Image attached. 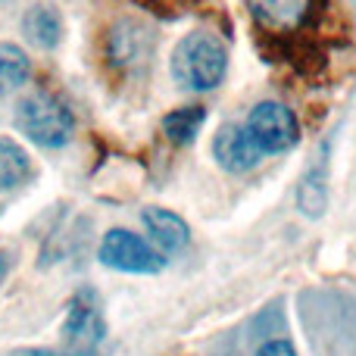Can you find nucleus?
<instances>
[{
	"label": "nucleus",
	"instance_id": "16",
	"mask_svg": "<svg viewBox=\"0 0 356 356\" xmlns=\"http://www.w3.org/2000/svg\"><path fill=\"white\" fill-rule=\"evenodd\" d=\"M10 266H13L10 253H6V250H0V284H3V282H6V275H10Z\"/></svg>",
	"mask_w": 356,
	"mask_h": 356
},
{
	"label": "nucleus",
	"instance_id": "15",
	"mask_svg": "<svg viewBox=\"0 0 356 356\" xmlns=\"http://www.w3.org/2000/svg\"><path fill=\"white\" fill-rule=\"evenodd\" d=\"M3 356H79L69 350H47V347H19V350H10Z\"/></svg>",
	"mask_w": 356,
	"mask_h": 356
},
{
	"label": "nucleus",
	"instance_id": "6",
	"mask_svg": "<svg viewBox=\"0 0 356 356\" xmlns=\"http://www.w3.org/2000/svg\"><path fill=\"white\" fill-rule=\"evenodd\" d=\"M213 156L216 163H219L225 172H250V169L259 166V160H263V150H259V144L250 138V131H247V125H238V122H228L222 125L219 131H216L213 138Z\"/></svg>",
	"mask_w": 356,
	"mask_h": 356
},
{
	"label": "nucleus",
	"instance_id": "10",
	"mask_svg": "<svg viewBox=\"0 0 356 356\" xmlns=\"http://www.w3.org/2000/svg\"><path fill=\"white\" fill-rule=\"evenodd\" d=\"M22 35H25V41L35 44V47L54 50L56 44H60V38H63L60 13H56L54 6H47V3L31 6V10L22 16Z\"/></svg>",
	"mask_w": 356,
	"mask_h": 356
},
{
	"label": "nucleus",
	"instance_id": "13",
	"mask_svg": "<svg viewBox=\"0 0 356 356\" xmlns=\"http://www.w3.org/2000/svg\"><path fill=\"white\" fill-rule=\"evenodd\" d=\"M203 122H207V110L203 106H178V110L163 116V131L172 144H191L200 135Z\"/></svg>",
	"mask_w": 356,
	"mask_h": 356
},
{
	"label": "nucleus",
	"instance_id": "2",
	"mask_svg": "<svg viewBox=\"0 0 356 356\" xmlns=\"http://www.w3.org/2000/svg\"><path fill=\"white\" fill-rule=\"evenodd\" d=\"M13 122H16L19 135H25L31 144L47 150L66 147L75 131L72 110L50 91H35L19 100L16 113H13Z\"/></svg>",
	"mask_w": 356,
	"mask_h": 356
},
{
	"label": "nucleus",
	"instance_id": "7",
	"mask_svg": "<svg viewBox=\"0 0 356 356\" xmlns=\"http://www.w3.org/2000/svg\"><path fill=\"white\" fill-rule=\"evenodd\" d=\"M257 25L272 35H291L313 13V0H247Z\"/></svg>",
	"mask_w": 356,
	"mask_h": 356
},
{
	"label": "nucleus",
	"instance_id": "4",
	"mask_svg": "<svg viewBox=\"0 0 356 356\" xmlns=\"http://www.w3.org/2000/svg\"><path fill=\"white\" fill-rule=\"evenodd\" d=\"M247 131L259 144L263 154H288L300 141V122L297 116L278 100H263L247 116Z\"/></svg>",
	"mask_w": 356,
	"mask_h": 356
},
{
	"label": "nucleus",
	"instance_id": "1",
	"mask_svg": "<svg viewBox=\"0 0 356 356\" xmlns=\"http://www.w3.org/2000/svg\"><path fill=\"white\" fill-rule=\"evenodd\" d=\"M169 72L188 91H213L228 72V50L216 35L191 31L172 47Z\"/></svg>",
	"mask_w": 356,
	"mask_h": 356
},
{
	"label": "nucleus",
	"instance_id": "5",
	"mask_svg": "<svg viewBox=\"0 0 356 356\" xmlns=\"http://www.w3.org/2000/svg\"><path fill=\"white\" fill-rule=\"evenodd\" d=\"M106 334L104 307L94 291H79L72 294L66 307V322H63V338H66V350L79 356H94L97 344Z\"/></svg>",
	"mask_w": 356,
	"mask_h": 356
},
{
	"label": "nucleus",
	"instance_id": "14",
	"mask_svg": "<svg viewBox=\"0 0 356 356\" xmlns=\"http://www.w3.org/2000/svg\"><path fill=\"white\" fill-rule=\"evenodd\" d=\"M257 356H297V350L288 344V341H269V344L259 347Z\"/></svg>",
	"mask_w": 356,
	"mask_h": 356
},
{
	"label": "nucleus",
	"instance_id": "11",
	"mask_svg": "<svg viewBox=\"0 0 356 356\" xmlns=\"http://www.w3.org/2000/svg\"><path fill=\"white\" fill-rule=\"evenodd\" d=\"M31 79V60L19 44L0 41V97L19 91Z\"/></svg>",
	"mask_w": 356,
	"mask_h": 356
},
{
	"label": "nucleus",
	"instance_id": "3",
	"mask_svg": "<svg viewBox=\"0 0 356 356\" xmlns=\"http://www.w3.org/2000/svg\"><path fill=\"white\" fill-rule=\"evenodd\" d=\"M97 259L106 269L131 272V275H156L166 266V257L129 228H110L97 247Z\"/></svg>",
	"mask_w": 356,
	"mask_h": 356
},
{
	"label": "nucleus",
	"instance_id": "8",
	"mask_svg": "<svg viewBox=\"0 0 356 356\" xmlns=\"http://www.w3.org/2000/svg\"><path fill=\"white\" fill-rule=\"evenodd\" d=\"M141 222H144L150 241L156 244V250H160L163 257H169V253H178V250H184V247H188L191 228H188V222H184L181 216L172 213V209L147 207L141 213Z\"/></svg>",
	"mask_w": 356,
	"mask_h": 356
},
{
	"label": "nucleus",
	"instance_id": "12",
	"mask_svg": "<svg viewBox=\"0 0 356 356\" xmlns=\"http://www.w3.org/2000/svg\"><path fill=\"white\" fill-rule=\"evenodd\" d=\"M31 178V156L13 138H0V191H13Z\"/></svg>",
	"mask_w": 356,
	"mask_h": 356
},
{
	"label": "nucleus",
	"instance_id": "9",
	"mask_svg": "<svg viewBox=\"0 0 356 356\" xmlns=\"http://www.w3.org/2000/svg\"><path fill=\"white\" fill-rule=\"evenodd\" d=\"M150 56V35L135 22H119L106 38V60L116 69L138 66Z\"/></svg>",
	"mask_w": 356,
	"mask_h": 356
}]
</instances>
